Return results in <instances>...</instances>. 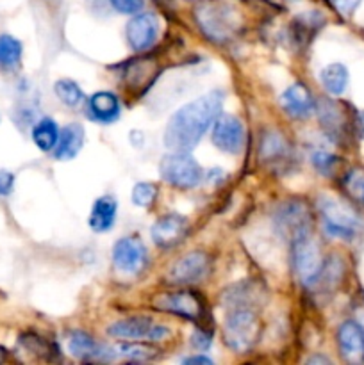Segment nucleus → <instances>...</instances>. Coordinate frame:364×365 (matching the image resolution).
Returning a JSON list of instances; mask_svg holds the SVG:
<instances>
[{
  "label": "nucleus",
  "mask_w": 364,
  "mask_h": 365,
  "mask_svg": "<svg viewBox=\"0 0 364 365\" xmlns=\"http://www.w3.org/2000/svg\"><path fill=\"white\" fill-rule=\"evenodd\" d=\"M223 95L211 91L175 110L164 128L163 143L171 152H191L221 114Z\"/></svg>",
  "instance_id": "nucleus-1"
},
{
  "label": "nucleus",
  "mask_w": 364,
  "mask_h": 365,
  "mask_svg": "<svg viewBox=\"0 0 364 365\" xmlns=\"http://www.w3.org/2000/svg\"><path fill=\"white\" fill-rule=\"evenodd\" d=\"M261 324L253 305L227 307L223 321V342L236 353H246L259 337Z\"/></svg>",
  "instance_id": "nucleus-2"
},
{
  "label": "nucleus",
  "mask_w": 364,
  "mask_h": 365,
  "mask_svg": "<svg viewBox=\"0 0 364 365\" xmlns=\"http://www.w3.org/2000/svg\"><path fill=\"white\" fill-rule=\"evenodd\" d=\"M318 210H320L325 232L330 237L353 241L363 230V221L353 212V209L332 196L321 195L318 198Z\"/></svg>",
  "instance_id": "nucleus-3"
},
{
  "label": "nucleus",
  "mask_w": 364,
  "mask_h": 365,
  "mask_svg": "<svg viewBox=\"0 0 364 365\" xmlns=\"http://www.w3.org/2000/svg\"><path fill=\"white\" fill-rule=\"evenodd\" d=\"M291 245L295 274L305 287H314L325 266L320 246H318V242L314 241L310 234L298 237Z\"/></svg>",
  "instance_id": "nucleus-4"
},
{
  "label": "nucleus",
  "mask_w": 364,
  "mask_h": 365,
  "mask_svg": "<svg viewBox=\"0 0 364 365\" xmlns=\"http://www.w3.org/2000/svg\"><path fill=\"white\" fill-rule=\"evenodd\" d=\"M164 182L178 189L196 187L202 180V168L189 152H173L163 157L159 164Z\"/></svg>",
  "instance_id": "nucleus-5"
},
{
  "label": "nucleus",
  "mask_w": 364,
  "mask_h": 365,
  "mask_svg": "<svg viewBox=\"0 0 364 365\" xmlns=\"http://www.w3.org/2000/svg\"><path fill=\"white\" fill-rule=\"evenodd\" d=\"M107 335L120 341H161L170 335V330L150 317L134 316L111 324L107 328Z\"/></svg>",
  "instance_id": "nucleus-6"
},
{
  "label": "nucleus",
  "mask_w": 364,
  "mask_h": 365,
  "mask_svg": "<svg viewBox=\"0 0 364 365\" xmlns=\"http://www.w3.org/2000/svg\"><path fill=\"white\" fill-rule=\"evenodd\" d=\"M113 264L118 273L136 277L141 273L148 264V252L143 241L136 235H127L114 242Z\"/></svg>",
  "instance_id": "nucleus-7"
},
{
  "label": "nucleus",
  "mask_w": 364,
  "mask_h": 365,
  "mask_svg": "<svg viewBox=\"0 0 364 365\" xmlns=\"http://www.w3.org/2000/svg\"><path fill=\"white\" fill-rule=\"evenodd\" d=\"M275 225L278 232L289 241H296L298 237L310 234V214L309 209L300 200H289L277 209Z\"/></svg>",
  "instance_id": "nucleus-8"
},
{
  "label": "nucleus",
  "mask_w": 364,
  "mask_h": 365,
  "mask_svg": "<svg viewBox=\"0 0 364 365\" xmlns=\"http://www.w3.org/2000/svg\"><path fill=\"white\" fill-rule=\"evenodd\" d=\"M153 307L161 312L173 314V316L184 317L188 321H200L206 316V305L202 298L191 291L164 292L153 299Z\"/></svg>",
  "instance_id": "nucleus-9"
},
{
  "label": "nucleus",
  "mask_w": 364,
  "mask_h": 365,
  "mask_svg": "<svg viewBox=\"0 0 364 365\" xmlns=\"http://www.w3.org/2000/svg\"><path fill=\"white\" fill-rule=\"evenodd\" d=\"M211 271V259L203 252H189L173 262L168 280L175 285H191L206 280Z\"/></svg>",
  "instance_id": "nucleus-10"
},
{
  "label": "nucleus",
  "mask_w": 364,
  "mask_h": 365,
  "mask_svg": "<svg viewBox=\"0 0 364 365\" xmlns=\"http://www.w3.org/2000/svg\"><path fill=\"white\" fill-rule=\"evenodd\" d=\"M196 20L207 38L216 39V41L231 38L236 29V18L231 7L216 6V4L200 7V11L196 13Z\"/></svg>",
  "instance_id": "nucleus-11"
},
{
  "label": "nucleus",
  "mask_w": 364,
  "mask_h": 365,
  "mask_svg": "<svg viewBox=\"0 0 364 365\" xmlns=\"http://www.w3.org/2000/svg\"><path fill=\"white\" fill-rule=\"evenodd\" d=\"M214 146L225 153H239L245 145V128L241 120L232 114H220L213 123V134H211Z\"/></svg>",
  "instance_id": "nucleus-12"
},
{
  "label": "nucleus",
  "mask_w": 364,
  "mask_h": 365,
  "mask_svg": "<svg viewBox=\"0 0 364 365\" xmlns=\"http://www.w3.org/2000/svg\"><path fill=\"white\" fill-rule=\"evenodd\" d=\"M159 24L152 13H138L128 20L125 27L127 43L134 52H145L156 43Z\"/></svg>",
  "instance_id": "nucleus-13"
},
{
  "label": "nucleus",
  "mask_w": 364,
  "mask_h": 365,
  "mask_svg": "<svg viewBox=\"0 0 364 365\" xmlns=\"http://www.w3.org/2000/svg\"><path fill=\"white\" fill-rule=\"evenodd\" d=\"M188 227V220L181 214H166L153 223L150 235L159 248H171L186 237Z\"/></svg>",
  "instance_id": "nucleus-14"
},
{
  "label": "nucleus",
  "mask_w": 364,
  "mask_h": 365,
  "mask_svg": "<svg viewBox=\"0 0 364 365\" xmlns=\"http://www.w3.org/2000/svg\"><path fill=\"white\" fill-rule=\"evenodd\" d=\"M338 346L348 364H364V327L355 321H345L338 330Z\"/></svg>",
  "instance_id": "nucleus-15"
},
{
  "label": "nucleus",
  "mask_w": 364,
  "mask_h": 365,
  "mask_svg": "<svg viewBox=\"0 0 364 365\" xmlns=\"http://www.w3.org/2000/svg\"><path fill=\"white\" fill-rule=\"evenodd\" d=\"M280 106L285 113L289 114L295 120H305L316 109V103H314L313 95H310L309 89L302 84V82H296V84L289 86L280 96Z\"/></svg>",
  "instance_id": "nucleus-16"
},
{
  "label": "nucleus",
  "mask_w": 364,
  "mask_h": 365,
  "mask_svg": "<svg viewBox=\"0 0 364 365\" xmlns=\"http://www.w3.org/2000/svg\"><path fill=\"white\" fill-rule=\"evenodd\" d=\"M120 100L111 91L93 93L86 103V113L93 121L102 125H111L120 118Z\"/></svg>",
  "instance_id": "nucleus-17"
},
{
  "label": "nucleus",
  "mask_w": 364,
  "mask_h": 365,
  "mask_svg": "<svg viewBox=\"0 0 364 365\" xmlns=\"http://www.w3.org/2000/svg\"><path fill=\"white\" fill-rule=\"evenodd\" d=\"M259 155L266 166L282 168L288 164L289 157H291V148H289L284 135H280L278 132H268L261 141Z\"/></svg>",
  "instance_id": "nucleus-18"
},
{
  "label": "nucleus",
  "mask_w": 364,
  "mask_h": 365,
  "mask_svg": "<svg viewBox=\"0 0 364 365\" xmlns=\"http://www.w3.org/2000/svg\"><path fill=\"white\" fill-rule=\"evenodd\" d=\"M116 212H118V203L116 200L111 195H103L100 198L95 200L91 207V212H89V228L96 234H103V232H109L114 227V221H116Z\"/></svg>",
  "instance_id": "nucleus-19"
},
{
  "label": "nucleus",
  "mask_w": 364,
  "mask_h": 365,
  "mask_svg": "<svg viewBox=\"0 0 364 365\" xmlns=\"http://www.w3.org/2000/svg\"><path fill=\"white\" fill-rule=\"evenodd\" d=\"M68 349H70L71 355L81 360H102L113 356L106 346L96 342L86 331H74L70 335V341H68Z\"/></svg>",
  "instance_id": "nucleus-20"
},
{
  "label": "nucleus",
  "mask_w": 364,
  "mask_h": 365,
  "mask_svg": "<svg viewBox=\"0 0 364 365\" xmlns=\"http://www.w3.org/2000/svg\"><path fill=\"white\" fill-rule=\"evenodd\" d=\"M82 146H84V128H82V125L68 123L61 130L59 141L54 148V155L59 160H70L79 155Z\"/></svg>",
  "instance_id": "nucleus-21"
},
{
  "label": "nucleus",
  "mask_w": 364,
  "mask_h": 365,
  "mask_svg": "<svg viewBox=\"0 0 364 365\" xmlns=\"http://www.w3.org/2000/svg\"><path fill=\"white\" fill-rule=\"evenodd\" d=\"M320 81L321 86L325 88V91L332 96H339L345 93V89L348 88V68L341 63H332L327 64L323 70L320 71Z\"/></svg>",
  "instance_id": "nucleus-22"
},
{
  "label": "nucleus",
  "mask_w": 364,
  "mask_h": 365,
  "mask_svg": "<svg viewBox=\"0 0 364 365\" xmlns=\"http://www.w3.org/2000/svg\"><path fill=\"white\" fill-rule=\"evenodd\" d=\"M59 127L52 118H41L32 127V141L41 152H54L57 141H59Z\"/></svg>",
  "instance_id": "nucleus-23"
},
{
  "label": "nucleus",
  "mask_w": 364,
  "mask_h": 365,
  "mask_svg": "<svg viewBox=\"0 0 364 365\" xmlns=\"http://www.w3.org/2000/svg\"><path fill=\"white\" fill-rule=\"evenodd\" d=\"M21 43L9 34H0V70H14L21 61Z\"/></svg>",
  "instance_id": "nucleus-24"
},
{
  "label": "nucleus",
  "mask_w": 364,
  "mask_h": 365,
  "mask_svg": "<svg viewBox=\"0 0 364 365\" xmlns=\"http://www.w3.org/2000/svg\"><path fill=\"white\" fill-rule=\"evenodd\" d=\"M316 109H318V114H320V121L321 125H323L325 130L332 135L341 134L343 125L345 123H343V116L339 107L335 106L334 102H330V100H323Z\"/></svg>",
  "instance_id": "nucleus-25"
},
{
  "label": "nucleus",
  "mask_w": 364,
  "mask_h": 365,
  "mask_svg": "<svg viewBox=\"0 0 364 365\" xmlns=\"http://www.w3.org/2000/svg\"><path fill=\"white\" fill-rule=\"evenodd\" d=\"M54 91L56 96L68 107H77L84 102V91L77 82L70 81V78H61L54 84Z\"/></svg>",
  "instance_id": "nucleus-26"
},
{
  "label": "nucleus",
  "mask_w": 364,
  "mask_h": 365,
  "mask_svg": "<svg viewBox=\"0 0 364 365\" xmlns=\"http://www.w3.org/2000/svg\"><path fill=\"white\" fill-rule=\"evenodd\" d=\"M343 187L353 202L364 207V170H360V168L350 170L343 178Z\"/></svg>",
  "instance_id": "nucleus-27"
},
{
  "label": "nucleus",
  "mask_w": 364,
  "mask_h": 365,
  "mask_svg": "<svg viewBox=\"0 0 364 365\" xmlns=\"http://www.w3.org/2000/svg\"><path fill=\"white\" fill-rule=\"evenodd\" d=\"M120 349V355L125 356L128 360H136V362H146V360H153L157 356L159 349L153 348V346L143 344V342H127L125 344L118 346Z\"/></svg>",
  "instance_id": "nucleus-28"
},
{
  "label": "nucleus",
  "mask_w": 364,
  "mask_h": 365,
  "mask_svg": "<svg viewBox=\"0 0 364 365\" xmlns=\"http://www.w3.org/2000/svg\"><path fill=\"white\" fill-rule=\"evenodd\" d=\"M157 196V185L152 182H139L132 189V203L136 207H143V209H148L153 202H156Z\"/></svg>",
  "instance_id": "nucleus-29"
},
{
  "label": "nucleus",
  "mask_w": 364,
  "mask_h": 365,
  "mask_svg": "<svg viewBox=\"0 0 364 365\" xmlns=\"http://www.w3.org/2000/svg\"><path fill=\"white\" fill-rule=\"evenodd\" d=\"M310 160H313L314 168H316L321 175H325V177L334 175V171L338 170V164H339V157L330 152H325V150H318V152H314L313 157H310Z\"/></svg>",
  "instance_id": "nucleus-30"
},
{
  "label": "nucleus",
  "mask_w": 364,
  "mask_h": 365,
  "mask_svg": "<svg viewBox=\"0 0 364 365\" xmlns=\"http://www.w3.org/2000/svg\"><path fill=\"white\" fill-rule=\"evenodd\" d=\"M111 6L121 14H138L143 9V0H109Z\"/></svg>",
  "instance_id": "nucleus-31"
},
{
  "label": "nucleus",
  "mask_w": 364,
  "mask_h": 365,
  "mask_svg": "<svg viewBox=\"0 0 364 365\" xmlns=\"http://www.w3.org/2000/svg\"><path fill=\"white\" fill-rule=\"evenodd\" d=\"M213 344V334L206 330H196L191 337V346L198 351H207Z\"/></svg>",
  "instance_id": "nucleus-32"
},
{
  "label": "nucleus",
  "mask_w": 364,
  "mask_h": 365,
  "mask_svg": "<svg viewBox=\"0 0 364 365\" xmlns=\"http://www.w3.org/2000/svg\"><path fill=\"white\" fill-rule=\"evenodd\" d=\"M14 187V175L11 171L0 170V196H9Z\"/></svg>",
  "instance_id": "nucleus-33"
},
{
  "label": "nucleus",
  "mask_w": 364,
  "mask_h": 365,
  "mask_svg": "<svg viewBox=\"0 0 364 365\" xmlns=\"http://www.w3.org/2000/svg\"><path fill=\"white\" fill-rule=\"evenodd\" d=\"M359 4H360V0H334L335 9H338L341 14H345V16L352 14L353 11L359 7Z\"/></svg>",
  "instance_id": "nucleus-34"
},
{
  "label": "nucleus",
  "mask_w": 364,
  "mask_h": 365,
  "mask_svg": "<svg viewBox=\"0 0 364 365\" xmlns=\"http://www.w3.org/2000/svg\"><path fill=\"white\" fill-rule=\"evenodd\" d=\"M184 364L188 365H213V360L207 359V356H200V355H195V356H189V359L184 360Z\"/></svg>",
  "instance_id": "nucleus-35"
},
{
  "label": "nucleus",
  "mask_w": 364,
  "mask_h": 365,
  "mask_svg": "<svg viewBox=\"0 0 364 365\" xmlns=\"http://www.w3.org/2000/svg\"><path fill=\"white\" fill-rule=\"evenodd\" d=\"M357 127H359L360 138L364 139V110L363 113H359V118H357Z\"/></svg>",
  "instance_id": "nucleus-36"
},
{
  "label": "nucleus",
  "mask_w": 364,
  "mask_h": 365,
  "mask_svg": "<svg viewBox=\"0 0 364 365\" xmlns=\"http://www.w3.org/2000/svg\"><path fill=\"white\" fill-rule=\"evenodd\" d=\"M4 359H6V349L0 346V362H4Z\"/></svg>",
  "instance_id": "nucleus-37"
},
{
  "label": "nucleus",
  "mask_w": 364,
  "mask_h": 365,
  "mask_svg": "<svg viewBox=\"0 0 364 365\" xmlns=\"http://www.w3.org/2000/svg\"><path fill=\"white\" fill-rule=\"evenodd\" d=\"M191 2H195V0H191Z\"/></svg>",
  "instance_id": "nucleus-38"
}]
</instances>
